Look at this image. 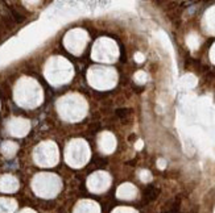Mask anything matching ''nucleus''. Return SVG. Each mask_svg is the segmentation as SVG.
I'll list each match as a JSON object with an SVG mask.
<instances>
[{"mask_svg":"<svg viewBox=\"0 0 215 213\" xmlns=\"http://www.w3.org/2000/svg\"><path fill=\"white\" fill-rule=\"evenodd\" d=\"M116 115L120 116V117H125L127 115H129V109H119L116 112Z\"/></svg>","mask_w":215,"mask_h":213,"instance_id":"7ed1b4c3","label":"nucleus"},{"mask_svg":"<svg viewBox=\"0 0 215 213\" xmlns=\"http://www.w3.org/2000/svg\"><path fill=\"white\" fill-rule=\"evenodd\" d=\"M8 9H9V16L15 22H23L25 20V15L18 11L17 7H8Z\"/></svg>","mask_w":215,"mask_h":213,"instance_id":"f03ea898","label":"nucleus"},{"mask_svg":"<svg viewBox=\"0 0 215 213\" xmlns=\"http://www.w3.org/2000/svg\"><path fill=\"white\" fill-rule=\"evenodd\" d=\"M157 195H159V190H157L155 186H148L147 188L144 190V193H143L145 201H150V200L156 199Z\"/></svg>","mask_w":215,"mask_h":213,"instance_id":"f257e3e1","label":"nucleus"}]
</instances>
